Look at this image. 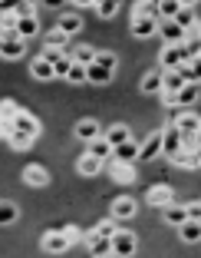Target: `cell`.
<instances>
[{"mask_svg":"<svg viewBox=\"0 0 201 258\" xmlns=\"http://www.w3.org/2000/svg\"><path fill=\"white\" fill-rule=\"evenodd\" d=\"M109 248L116 258H132L135 255V235L132 232H116V235L109 238Z\"/></svg>","mask_w":201,"mask_h":258,"instance_id":"obj_1","label":"cell"},{"mask_svg":"<svg viewBox=\"0 0 201 258\" xmlns=\"http://www.w3.org/2000/svg\"><path fill=\"white\" fill-rule=\"evenodd\" d=\"M23 50H27V43L17 33H0V56L4 60H20Z\"/></svg>","mask_w":201,"mask_h":258,"instance_id":"obj_2","label":"cell"},{"mask_svg":"<svg viewBox=\"0 0 201 258\" xmlns=\"http://www.w3.org/2000/svg\"><path fill=\"white\" fill-rule=\"evenodd\" d=\"M10 129L14 133H23V136H30V139H37L40 136V122H37V116H30V113H17L14 116V122H10Z\"/></svg>","mask_w":201,"mask_h":258,"instance_id":"obj_3","label":"cell"},{"mask_svg":"<svg viewBox=\"0 0 201 258\" xmlns=\"http://www.w3.org/2000/svg\"><path fill=\"white\" fill-rule=\"evenodd\" d=\"M158 33H162L165 46H181V43H185V37H188V33L178 30L171 20H158Z\"/></svg>","mask_w":201,"mask_h":258,"instance_id":"obj_4","label":"cell"},{"mask_svg":"<svg viewBox=\"0 0 201 258\" xmlns=\"http://www.w3.org/2000/svg\"><path fill=\"white\" fill-rule=\"evenodd\" d=\"M171 126L178 129V136H198L201 119H198V113H181V116H175V122H171Z\"/></svg>","mask_w":201,"mask_h":258,"instance_id":"obj_5","label":"cell"},{"mask_svg":"<svg viewBox=\"0 0 201 258\" xmlns=\"http://www.w3.org/2000/svg\"><path fill=\"white\" fill-rule=\"evenodd\" d=\"M135 159H139V143H132V139L112 149V162H122V166H132Z\"/></svg>","mask_w":201,"mask_h":258,"instance_id":"obj_6","label":"cell"},{"mask_svg":"<svg viewBox=\"0 0 201 258\" xmlns=\"http://www.w3.org/2000/svg\"><path fill=\"white\" fill-rule=\"evenodd\" d=\"M171 23H175V27H178V30H198V14H194V7H185V4H181V10H178V14H175V20H171Z\"/></svg>","mask_w":201,"mask_h":258,"instance_id":"obj_7","label":"cell"},{"mask_svg":"<svg viewBox=\"0 0 201 258\" xmlns=\"http://www.w3.org/2000/svg\"><path fill=\"white\" fill-rule=\"evenodd\" d=\"M181 149V136H178V129L175 126H168V129H162V156H175V152Z\"/></svg>","mask_w":201,"mask_h":258,"instance_id":"obj_8","label":"cell"},{"mask_svg":"<svg viewBox=\"0 0 201 258\" xmlns=\"http://www.w3.org/2000/svg\"><path fill=\"white\" fill-rule=\"evenodd\" d=\"M155 156H162V133H152V136L139 146V159L149 162V159H155Z\"/></svg>","mask_w":201,"mask_h":258,"instance_id":"obj_9","label":"cell"},{"mask_svg":"<svg viewBox=\"0 0 201 258\" xmlns=\"http://www.w3.org/2000/svg\"><path fill=\"white\" fill-rule=\"evenodd\" d=\"M132 33L139 40L155 37V33H158V20H149V17H132Z\"/></svg>","mask_w":201,"mask_h":258,"instance_id":"obj_10","label":"cell"},{"mask_svg":"<svg viewBox=\"0 0 201 258\" xmlns=\"http://www.w3.org/2000/svg\"><path fill=\"white\" fill-rule=\"evenodd\" d=\"M149 205H155V209H165V205L175 202V192L168 189V185H155V189H149Z\"/></svg>","mask_w":201,"mask_h":258,"instance_id":"obj_11","label":"cell"},{"mask_svg":"<svg viewBox=\"0 0 201 258\" xmlns=\"http://www.w3.org/2000/svg\"><path fill=\"white\" fill-rule=\"evenodd\" d=\"M69 242L63 232H46L43 235V251H50V255H60V251H66Z\"/></svg>","mask_w":201,"mask_h":258,"instance_id":"obj_12","label":"cell"},{"mask_svg":"<svg viewBox=\"0 0 201 258\" xmlns=\"http://www.w3.org/2000/svg\"><path fill=\"white\" fill-rule=\"evenodd\" d=\"M23 182L33 185V189H40V185L50 182V172H46L43 166H27V169H23Z\"/></svg>","mask_w":201,"mask_h":258,"instance_id":"obj_13","label":"cell"},{"mask_svg":"<svg viewBox=\"0 0 201 258\" xmlns=\"http://www.w3.org/2000/svg\"><path fill=\"white\" fill-rule=\"evenodd\" d=\"M86 238V245L92 248V258H112V248H109V238H99L96 232H89V235H82Z\"/></svg>","mask_w":201,"mask_h":258,"instance_id":"obj_14","label":"cell"},{"mask_svg":"<svg viewBox=\"0 0 201 258\" xmlns=\"http://www.w3.org/2000/svg\"><path fill=\"white\" fill-rule=\"evenodd\" d=\"M14 33L23 40V43H27L30 37H37V33H40V23H37V17H23V20H17V30H14Z\"/></svg>","mask_w":201,"mask_h":258,"instance_id":"obj_15","label":"cell"},{"mask_svg":"<svg viewBox=\"0 0 201 258\" xmlns=\"http://www.w3.org/2000/svg\"><path fill=\"white\" fill-rule=\"evenodd\" d=\"M135 212H139V209H135V202L129 196H122V199L112 202V219H132Z\"/></svg>","mask_w":201,"mask_h":258,"instance_id":"obj_16","label":"cell"},{"mask_svg":"<svg viewBox=\"0 0 201 258\" xmlns=\"http://www.w3.org/2000/svg\"><path fill=\"white\" fill-rule=\"evenodd\" d=\"M76 136H79L82 143H92V139H99V122H96V119L76 122Z\"/></svg>","mask_w":201,"mask_h":258,"instance_id":"obj_17","label":"cell"},{"mask_svg":"<svg viewBox=\"0 0 201 258\" xmlns=\"http://www.w3.org/2000/svg\"><path fill=\"white\" fill-rule=\"evenodd\" d=\"M194 99H198V83H185L178 93H175L171 106H188V103H194Z\"/></svg>","mask_w":201,"mask_h":258,"instance_id":"obj_18","label":"cell"},{"mask_svg":"<svg viewBox=\"0 0 201 258\" xmlns=\"http://www.w3.org/2000/svg\"><path fill=\"white\" fill-rule=\"evenodd\" d=\"M56 30H60L63 37H73V33H79V30H82V20H79L76 14H66V17H60Z\"/></svg>","mask_w":201,"mask_h":258,"instance_id":"obj_19","label":"cell"},{"mask_svg":"<svg viewBox=\"0 0 201 258\" xmlns=\"http://www.w3.org/2000/svg\"><path fill=\"white\" fill-rule=\"evenodd\" d=\"M17 113H20V106H17V103H10V99H4V103H0V126H4V136L10 133V122H14Z\"/></svg>","mask_w":201,"mask_h":258,"instance_id":"obj_20","label":"cell"},{"mask_svg":"<svg viewBox=\"0 0 201 258\" xmlns=\"http://www.w3.org/2000/svg\"><path fill=\"white\" fill-rule=\"evenodd\" d=\"M162 215H165V222H168V225H175V228L188 222L185 209H181V205H175V202H171V205H165V209H162Z\"/></svg>","mask_w":201,"mask_h":258,"instance_id":"obj_21","label":"cell"},{"mask_svg":"<svg viewBox=\"0 0 201 258\" xmlns=\"http://www.w3.org/2000/svg\"><path fill=\"white\" fill-rule=\"evenodd\" d=\"M178 67H181L178 46H165V50H162V70H165V73H175Z\"/></svg>","mask_w":201,"mask_h":258,"instance_id":"obj_22","label":"cell"},{"mask_svg":"<svg viewBox=\"0 0 201 258\" xmlns=\"http://www.w3.org/2000/svg\"><path fill=\"white\" fill-rule=\"evenodd\" d=\"M171 162H175V166H181V169H198L201 166L198 152H188V149H178L175 156H171Z\"/></svg>","mask_w":201,"mask_h":258,"instance_id":"obj_23","label":"cell"},{"mask_svg":"<svg viewBox=\"0 0 201 258\" xmlns=\"http://www.w3.org/2000/svg\"><path fill=\"white\" fill-rule=\"evenodd\" d=\"M86 156H92V159L106 162V159H109V156H112V146L106 143L103 136H99V139H92V143H89V152H86Z\"/></svg>","mask_w":201,"mask_h":258,"instance_id":"obj_24","label":"cell"},{"mask_svg":"<svg viewBox=\"0 0 201 258\" xmlns=\"http://www.w3.org/2000/svg\"><path fill=\"white\" fill-rule=\"evenodd\" d=\"M106 143H109L112 146V149H116V146H122V143H129V139H132V136H129V126H112L109 129V133H106Z\"/></svg>","mask_w":201,"mask_h":258,"instance_id":"obj_25","label":"cell"},{"mask_svg":"<svg viewBox=\"0 0 201 258\" xmlns=\"http://www.w3.org/2000/svg\"><path fill=\"white\" fill-rule=\"evenodd\" d=\"M69 60L79 63V67H89V63L96 60V50H92V46H76V50H69Z\"/></svg>","mask_w":201,"mask_h":258,"instance_id":"obj_26","label":"cell"},{"mask_svg":"<svg viewBox=\"0 0 201 258\" xmlns=\"http://www.w3.org/2000/svg\"><path fill=\"white\" fill-rule=\"evenodd\" d=\"M69 46V37H63L60 30H50L46 33V50H56V53H66Z\"/></svg>","mask_w":201,"mask_h":258,"instance_id":"obj_27","label":"cell"},{"mask_svg":"<svg viewBox=\"0 0 201 258\" xmlns=\"http://www.w3.org/2000/svg\"><path fill=\"white\" fill-rule=\"evenodd\" d=\"M86 80H89V83L106 86L112 80V73H109V70H103V67H96V63H89V67H86Z\"/></svg>","mask_w":201,"mask_h":258,"instance_id":"obj_28","label":"cell"},{"mask_svg":"<svg viewBox=\"0 0 201 258\" xmlns=\"http://www.w3.org/2000/svg\"><path fill=\"white\" fill-rule=\"evenodd\" d=\"M109 172L116 175V182H132V179H135L132 166H122V162H112V159H109Z\"/></svg>","mask_w":201,"mask_h":258,"instance_id":"obj_29","label":"cell"},{"mask_svg":"<svg viewBox=\"0 0 201 258\" xmlns=\"http://www.w3.org/2000/svg\"><path fill=\"white\" fill-rule=\"evenodd\" d=\"M155 10H158V20H175V14L181 10V4L178 0H162V4H155Z\"/></svg>","mask_w":201,"mask_h":258,"instance_id":"obj_30","label":"cell"},{"mask_svg":"<svg viewBox=\"0 0 201 258\" xmlns=\"http://www.w3.org/2000/svg\"><path fill=\"white\" fill-rule=\"evenodd\" d=\"M181 228V238H185L188 245H194L201 238V222H185V225H178Z\"/></svg>","mask_w":201,"mask_h":258,"instance_id":"obj_31","label":"cell"},{"mask_svg":"<svg viewBox=\"0 0 201 258\" xmlns=\"http://www.w3.org/2000/svg\"><path fill=\"white\" fill-rule=\"evenodd\" d=\"M142 93H162V73H145L142 76Z\"/></svg>","mask_w":201,"mask_h":258,"instance_id":"obj_32","label":"cell"},{"mask_svg":"<svg viewBox=\"0 0 201 258\" xmlns=\"http://www.w3.org/2000/svg\"><path fill=\"white\" fill-rule=\"evenodd\" d=\"M30 73L37 76V80H53V67H50L46 60H40V56L30 63Z\"/></svg>","mask_w":201,"mask_h":258,"instance_id":"obj_33","label":"cell"},{"mask_svg":"<svg viewBox=\"0 0 201 258\" xmlns=\"http://www.w3.org/2000/svg\"><path fill=\"white\" fill-rule=\"evenodd\" d=\"M76 169H79V175H96L99 169H103V162H99V159H92V156H82Z\"/></svg>","mask_w":201,"mask_h":258,"instance_id":"obj_34","label":"cell"},{"mask_svg":"<svg viewBox=\"0 0 201 258\" xmlns=\"http://www.w3.org/2000/svg\"><path fill=\"white\" fill-rule=\"evenodd\" d=\"M4 14H0V33H14L17 30V14L14 10H7V7H0Z\"/></svg>","mask_w":201,"mask_h":258,"instance_id":"obj_35","label":"cell"},{"mask_svg":"<svg viewBox=\"0 0 201 258\" xmlns=\"http://www.w3.org/2000/svg\"><path fill=\"white\" fill-rule=\"evenodd\" d=\"M10 222H17V205L0 202V225H10Z\"/></svg>","mask_w":201,"mask_h":258,"instance_id":"obj_36","label":"cell"},{"mask_svg":"<svg viewBox=\"0 0 201 258\" xmlns=\"http://www.w3.org/2000/svg\"><path fill=\"white\" fill-rule=\"evenodd\" d=\"M92 232H96L99 238H112L116 232H119V228H116V219H106V222H99V225L92 228Z\"/></svg>","mask_w":201,"mask_h":258,"instance_id":"obj_37","label":"cell"},{"mask_svg":"<svg viewBox=\"0 0 201 258\" xmlns=\"http://www.w3.org/2000/svg\"><path fill=\"white\" fill-rule=\"evenodd\" d=\"M7 143L14 146V149H27L33 139H30V136H23V133H14V129H10V133H7Z\"/></svg>","mask_w":201,"mask_h":258,"instance_id":"obj_38","label":"cell"},{"mask_svg":"<svg viewBox=\"0 0 201 258\" xmlns=\"http://www.w3.org/2000/svg\"><path fill=\"white\" fill-rule=\"evenodd\" d=\"M63 80H69V83H86V67L73 63V67H69V73L63 76Z\"/></svg>","mask_w":201,"mask_h":258,"instance_id":"obj_39","label":"cell"},{"mask_svg":"<svg viewBox=\"0 0 201 258\" xmlns=\"http://www.w3.org/2000/svg\"><path fill=\"white\" fill-rule=\"evenodd\" d=\"M92 63H96V67H103V70H109V73L116 70V56H112V53H106V50H99Z\"/></svg>","mask_w":201,"mask_h":258,"instance_id":"obj_40","label":"cell"},{"mask_svg":"<svg viewBox=\"0 0 201 258\" xmlns=\"http://www.w3.org/2000/svg\"><path fill=\"white\" fill-rule=\"evenodd\" d=\"M116 10H119V4H116V0H103V4H96V14L106 17V20H109V17H116Z\"/></svg>","mask_w":201,"mask_h":258,"instance_id":"obj_41","label":"cell"},{"mask_svg":"<svg viewBox=\"0 0 201 258\" xmlns=\"http://www.w3.org/2000/svg\"><path fill=\"white\" fill-rule=\"evenodd\" d=\"M69 67H73V60H69V53H63L60 60L53 63V76H66V73H69Z\"/></svg>","mask_w":201,"mask_h":258,"instance_id":"obj_42","label":"cell"},{"mask_svg":"<svg viewBox=\"0 0 201 258\" xmlns=\"http://www.w3.org/2000/svg\"><path fill=\"white\" fill-rule=\"evenodd\" d=\"M135 17H149V20H158L155 4H135Z\"/></svg>","mask_w":201,"mask_h":258,"instance_id":"obj_43","label":"cell"},{"mask_svg":"<svg viewBox=\"0 0 201 258\" xmlns=\"http://www.w3.org/2000/svg\"><path fill=\"white\" fill-rule=\"evenodd\" d=\"M14 14H17V20H23V17H37V7H33V4H17Z\"/></svg>","mask_w":201,"mask_h":258,"instance_id":"obj_44","label":"cell"},{"mask_svg":"<svg viewBox=\"0 0 201 258\" xmlns=\"http://www.w3.org/2000/svg\"><path fill=\"white\" fill-rule=\"evenodd\" d=\"M60 232L66 235V242H69V245H73V242H79V238H82V232H79L76 225H66V228H60Z\"/></svg>","mask_w":201,"mask_h":258,"instance_id":"obj_45","label":"cell"},{"mask_svg":"<svg viewBox=\"0 0 201 258\" xmlns=\"http://www.w3.org/2000/svg\"><path fill=\"white\" fill-rule=\"evenodd\" d=\"M60 56H63V53H56V50H43V56H40V60H46V63L53 67V63L60 60Z\"/></svg>","mask_w":201,"mask_h":258,"instance_id":"obj_46","label":"cell"},{"mask_svg":"<svg viewBox=\"0 0 201 258\" xmlns=\"http://www.w3.org/2000/svg\"><path fill=\"white\" fill-rule=\"evenodd\" d=\"M0 136H4V126H0Z\"/></svg>","mask_w":201,"mask_h":258,"instance_id":"obj_47","label":"cell"}]
</instances>
